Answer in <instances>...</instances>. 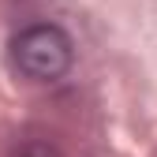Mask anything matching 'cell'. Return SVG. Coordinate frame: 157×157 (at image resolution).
<instances>
[{"mask_svg":"<svg viewBox=\"0 0 157 157\" xmlns=\"http://www.w3.org/2000/svg\"><path fill=\"white\" fill-rule=\"evenodd\" d=\"M11 64L30 82H56L75 64V41L56 23H30L11 37Z\"/></svg>","mask_w":157,"mask_h":157,"instance_id":"1","label":"cell"},{"mask_svg":"<svg viewBox=\"0 0 157 157\" xmlns=\"http://www.w3.org/2000/svg\"><path fill=\"white\" fill-rule=\"evenodd\" d=\"M8 157H64V153H60V146L49 142V139H19L8 150Z\"/></svg>","mask_w":157,"mask_h":157,"instance_id":"2","label":"cell"}]
</instances>
